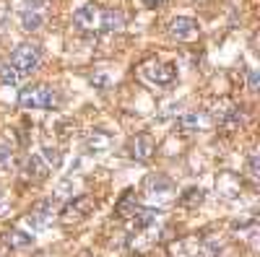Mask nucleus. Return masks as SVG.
<instances>
[{"mask_svg":"<svg viewBox=\"0 0 260 257\" xmlns=\"http://www.w3.org/2000/svg\"><path fill=\"white\" fill-rule=\"evenodd\" d=\"M0 81H3L6 86H16L18 81H21V73L11 65V62H8V65H3V68H0Z\"/></svg>","mask_w":260,"mask_h":257,"instance_id":"obj_20","label":"nucleus"},{"mask_svg":"<svg viewBox=\"0 0 260 257\" xmlns=\"http://www.w3.org/2000/svg\"><path fill=\"white\" fill-rule=\"evenodd\" d=\"M6 21H8V3H6V0H0V29L6 26Z\"/></svg>","mask_w":260,"mask_h":257,"instance_id":"obj_25","label":"nucleus"},{"mask_svg":"<svg viewBox=\"0 0 260 257\" xmlns=\"http://www.w3.org/2000/svg\"><path fill=\"white\" fill-rule=\"evenodd\" d=\"M115 210H117V216H120V218H133V213L138 210V200H136V192H133V190H127L125 195H122V198L117 200Z\"/></svg>","mask_w":260,"mask_h":257,"instance_id":"obj_16","label":"nucleus"},{"mask_svg":"<svg viewBox=\"0 0 260 257\" xmlns=\"http://www.w3.org/2000/svg\"><path fill=\"white\" fill-rule=\"evenodd\" d=\"M96 208V200L91 198V195H78V198H73L68 205L62 208V221L65 224H71V221H78V218H86L89 213Z\"/></svg>","mask_w":260,"mask_h":257,"instance_id":"obj_4","label":"nucleus"},{"mask_svg":"<svg viewBox=\"0 0 260 257\" xmlns=\"http://www.w3.org/2000/svg\"><path fill=\"white\" fill-rule=\"evenodd\" d=\"M21 11H42L47 6V0H18Z\"/></svg>","mask_w":260,"mask_h":257,"instance_id":"obj_23","label":"nucleus"},{"mask_svg":"<svg viewBox=\"0 0 260 257\" xmlns=\"http://www.w3.org/2000/svg\"><path fill=\"white\" fill-rule=\"evenodd\" d=\"M125 24V16L120 11H104L102 13V29L104 31H120Z\"/></svg>","mask_w":260,"mask_h":257,"instance_id":"obj_18","label":"nucleus"},{"mask_svg":"<svg viewBox=\"0 0 260 257\" xmlns=\"http://www.w3.org/2000/svg\"><path fill=\"white\" fill-rule=\"evenodd\" d=\"M52 218H55V205H52L50 200H39V203L29 210L26 224L37 231V229H45V226H50V224H52Z\"/></svg>","mask_w":260,"mask_h":257,"instance_id":"obj_9","label":"nucleus"},{"mask_svg":"<svg viewBox=\"0 0 260 257\" xmlns=\"http://www.w3.org/2000/svg\"><path fill=\"white\" fill-rule=\"evenodd\" d=\"M159 216H161L159 208H138V210L133 213V226H136L138 231H146V229H151V226L156 224Z\"/></svg>","mask_w":260,"mask_h":257,"instance_id":"obj_13","label":"nucleus"},{"mask_svg":"<svg viewBox=\"0 0 260 257\" xmlns=\"http://www.w3.org/2000/svg\"><path fill=\"white\" fill-rule=\"evenodd\" d=\"M143 76L156 86H169L177 78V68L169 65V62H148V65L143 68Z\"/></svg>","mask_w":260,"mask_h":257,"instance_id":"obj_8","label":"nucleus"},{"mask_svg":"<svg viewBox=\"0 0 260 257\" xmlns=\"http://www.w3.org/2000/svg\"><path fill=\"white\" fill-rule=\"evenodd\" d=\"M211 120H213V122H219L221 127H226V130H237L240 125H245V115H242V109H240L237 104H232V101L216 104V109L211 112Z\"/></svg>","mask_w":260,"mask_h":257,"instance_id":"obj_3","label":"nucleus"},{"mask_svg":"<svg viewBox=\"0 0 260 257\" xmlns=\"http://www.w3.org/2000/svg\"><path fill=\"white\" fill-rule=\"evenodd\" d=\"M203 190L201 187H190V190H185L182 195H180V205L182 208H198L201 203H203Z\"/></svg>","mask_w":260,"mask_h":257,"instance_id":"obj_19","label":"nucleus"},{"mask_svg":"<svg viewBox=\"0 0 260 257\" xmlns=\"http://www.w3.org/2000/svg\"><path fill=\"white\" fill-rule=\"evenodd\" d=\"M18 104L24 106V109H52L57 104V94L50 86H29V89L21 91Z\"/></svg>","mask_w":260,"mask_h":257,"instance_id":"obj_1","label":"nucleus"},{"mask_svg":"<svg viewBox=\"0 0 260 257\" xmlns=\"http://www.w3.org/2000/svg\"><path fill=\"white\" fill-rule=\"evenodd\" d=\"M39 62H42V47L39 45H18L11 55V65L24 76V73H31L39 68Z\"/></svg>","mask_w":260,"mask_h":257,"instance_id":"obj_2","label":"nucleus"},{"mask_svg":"<svg viewBox=\"0 0 260 257\" xmlns=\"http://www.w3.org/2000/svg\"><path fill=\"white\" fill-rule=\"evenodd\" d=\"M3 244L11 247V249H29L34 244V234H26L21 229H8L3 234Z\"/></svg>","mask_w":260,"mask_h":257,"instance_id":"obj_11","label":"nucleus"},{"mask_svg":"<svg viewBox=\"0 0 260 257\" xmlns=\"http://www.w3.org/2000/svg\"><path fill=\"white\" fill-rule=\"evenodd\" d=\"M42 159H45L47 166H60L62 154L57 151V148H52V145H45V148H42Z\"/></svg>","mask_w":260,"mask_h":257,"instance_id":"obj_21","label":"nucleus"},{"mask_svg":"<svg viewBox=\"0 0 260 257\" xmlns=\"http://www.w3.org/2000/svg\"><path fill=\"white\" fill-rule=\"evenodd\" d=\"M47 171H50V166L45 164V159H42V156H29V159H26V177H29L31 182L47 179Z\"/></svg>","mask_w":260,"mask_h":257,"instance_id":"obj_15","label":"nucleus"},{"mask_svg":"<svg viewBox=\"0 0 260 257\" xmlns=\"http://www.w3.org/2000/svg\"><path fill=\"white\" fill-rule=\"evenodd\" d=\"M11 164H13V154H11V148L0 145V166H11Z\"/></svg>","mask_w":260,"mask_h":257,"instance_id":"obj_24","label":"nucleus"},{"mask_svg":"<svg viewBox=\"0 0 260 257\" xmlns=\"http://www.w3.org/2000/svg\"><path fill=\"white\" fill-rule=\"evenodd\" d=\"M247 174H250L252 179L260 177V156H257V151H252L250 159H247Z\"/></svg>","mask_w":260,"mask_h":257,"instance_id":"obj_22","label":"nucleus"},{"mask_svg":"<svg viewBox=\"0 0 260 257\" xmlns=\"http://www.w3.org/2000/svg\"><path fill=\"white\" fill-rule=\"evenodd\" d=\"M86 145H89V151L94 154H104V151H110V145H112V135L102 130V127H96V130L89 133V138H86Z\"/></svg>","mask_w":260,"mask_h":257,"instance_id":"obj_12","label":"nucleus"},{"mask_svg":"<svg viewBox=\"0 0 260 257\" xmlns=\"http://www.w3.org/2000/svg\"><path fill=\"white\" fill-rule=\"evenodd\" d=\"M198 34H201V26L190 16H177L169 24V36L177 42H192V39H198Z\"/></svg>","mask_w":260,"mask_h":257,"instance_id":"obj_5","label":"nucleus"},{"mask_svg":"<svg viewBox=\"0 0 260 257\" xmlns=\"http://www.w3.org/2000/svg\"><path fill=\"white\" fill-rule=\"evenodd\" d=\"M247 83H250V91H257V73H255V70H250Z\"/></svg>","mask_w":260,"mask_h":257,"instance_id":"obj_26","label":"nucleus"},{"mask_svg":"<svg viewBox=\"0 0 260 257\" xmlns=\"http://www.w3.org/2000/svg\"><path fill=\"white\" fill-rule=\"evenodd\" d=\"M211 125V115L208 112H187L182 120H180V130L185 133H198V130H206Z\"/></svg>","mask_w":260,"mask_h":257,"instance_id":"obj_10","label":"nucleus"},{"mask_svg":"<svg viewBox=\"0 0 260 257\" xmlns=\"http://www.w3.org/2000/svg\"><path fill=\"white\" fill-rule=\"evenodd\" d=\"M130 156H133L136 161H151V156H154L156 151V140L151 138L148 133H138L130 138V145H127Z\"/></svg>","mask_w":260,"mask_h":257,"instance_id":"obj_6","label":"nucleus"},{"mask_svg":"<svg viewBox=\"0 0 260 257\" xmlns=\"http://www.w3.org/2000/svg\"><path fill=\"white\" fill-rule=\"evenodd\" d=\"M94 21H96V13H94V6H81L76 13H73V24L81 29V31H94Z\"/></svg>","mask_w":260,"mask_h":257,"instance_id":"obj_14","label":"nucleus"},{"mask_svg":"<svg viewBox=\"0 0 260 257\" xmlns=\"http://www.w3.org/2000/svg\"><path fill=\"white\" fill-rule=\"evenodd\" d=\"M8 213V200H6V195L0 192V216H6Z\"/></svg>","mask_w":260,"mask_h":257,"instance_id":"obj_27","label":"nucleus"},{"mask_svg":"<svg viewBox=\"0 0 260 257\" xmlns=\"http://www.w3.org/2000/svg\"><path fill=\"white\" fill-rule=\"evenodd\" d=\"M172 192H175V185H172L164 174H151L146 179V195L156 203H164L172 198Z\"/></svg>","mask_w":260,"mask_h":257,"instance_id":"obj_7","label":"nucleus"},{"mask_svg":"<svg viewBox=\"0 0 260 257\" xmlns=\"http://www.w3.org/2000/svg\"><path fill=\"white\" fill-rule=\"evenodd\" d=\"M45 24V16L42 11H21V29L24 31H37Z\"/></svg>","mask_w":260,"mask_h":257,"instance_id":"obj_17","label":"nucleus"}]
</instances>
